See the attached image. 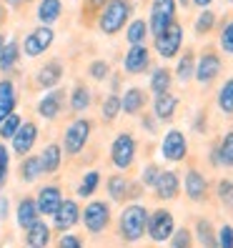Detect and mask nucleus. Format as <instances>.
<instances>
[{
	"label": "nucleus",
	"instance_id": "1",
	"mask_svg": "<svg viewBox=\"0 0 233 248\" xmlns=\"http://www.w3.org/2000/svg\"><path fill=\"white\" fill-rule=\"evenodd\" d=\"M133 18V3L130 0H108L103 5V10L98 13L95 28L103 35H118L123 28L128 25V20Z\"/></svg>",
	"mask_w": 233,
	"mask_h": 248
},
{
	"label": "nucleus",
	"instance_id": "2",
	"mask_svg": "<svg viewBox=\"0 0 233 248\" xmlns=\"http://www.w3.org/2000/svg\"><path fill=\"white\" fill-rule=\"evenodd\" d=\"M148 208L143 203H128L118 216V236L123 243H138L145 236L148 226Z\"/></svg>",
	"mask_w": 233,
	"mask_h": 248
},
{
	"label": "nucleus",
	"instance_id": "3",
	"mask_svg": "<svg viewBox=\"0 0 233 248\" xmlns=\"http://www.w3.org/2000/svg\"><path fill=\"white\" fill-rule=\"evenodd\" d=\"M91 136H93V121L91 118H73L68 125H65V130H63V151H65V155L68 158H78L83 151H85V145H88V140H91Z\"/></svg>",
	"mask_w": 233,
	"mask_h": 248
},
{
	"label": "nucleus",
	"instance_id": "4",
	"mask_svg": "<svg viewBox=\"0 0 233 248\" xmlns=\"http://www.w3.org/2000/svg\"><path fill=\"white\" fill-rule=\"evenodd\" d=\"M110 203L108 201H88L85 208H80V223L91 236H100L110 226Z\"/></svg>",
	"mask_w": 233,
	"mask_h": 248
},
{
	"label": "nucleus",
	"instance_id": "5",
	"mask_svg": "<svg viewBox=\"0 0 233 248\" xmlns=\"http://www.w3.org/2000/svg\"><path fill=\"white\" fill-rule=\"evenodd\" d=\"M136 153H138V143H136L133 133L123 130V133H118L113 138V143H110V163H113L115 170H128L136 160Z\"/></svg>",
	"mask_w": 233,
	"mask_h": 248
},
{
	"label": "nucleus",
	"instance_id": "6",
	"mask_svg": "<svg viewBox=\"0 0 233 248\" xmlns=\"http://www.w3.org/2000/svg\"><path fill=\"white\" fill-rule=\"evenodd\" d=\"M53 43H55V28L35 25L31 33H25V38L20 43V50L25 58H40L53 48Z\"/></svg>",
	"mask_w": 233,
	"mask_h": 248
},
{
	"label": "nucleus",
	"instance_id": "7",
	"mask_svg": "<svg viewBox=\"0 0 233 248\" xmlns=\"http://www.w3.org/2000/svg\"><path fill=\"white\" fill-rule=\"evenodd\" d=\"M178 3L176 0H151V13H148V28L151 38H158L168 31V25L176 23Z\"/></svg>",
	"mask_w": 233,
	"mask_h": 248
},
{
	"label": "nucleus",
	"instance_id": "8",
	"mask_svg": "<svg viewBox=\"0 0 233 248\" xmlns=\"http://www.w3.org/2000/svg\"><path fill=\"white\" fill-rule=\"evenodd\" d=\"M173 231H176V218L168 208H155L148 213V226H145V233L153 243H168Z\"/></svg>",
	"mask_w": 233,
	"mask_h": 248
},
{
	"label": "nucleus",
	"instance_id": "9",
	"mask_svg": "<svg viewBox=\"0 0 233 248\" xmlns=\"http://www.w3.org/2000/svg\"><path fill=\"white\" fill-rule=\"evenodd\" d=\"M181 48H183V25L178 20L173 25H168L166 33L153 38V50L158 53V58H163V61H173V58H178Z\"/></svg>",
	"mask_w": 233,
	"mask_h": 248
},
{
	"label": "nucleus",
	"instance_id": "10",
	"mask_svg": "<svg viewBox=\"0 0 233 248\" xmlns=\"http://www.w3.org/2000/svg\"><path fill=\"white\" fill-rule=\"evenodd\" d=\"M65 103H68V93L61 88V85H58V88H50V91H46V95H40V98H38L35 113L40 115L43 121L53 123V121L61 118V113H63Z\"/></svg>",
	"mask_w": 233,
	"mask_h": 248
},
{
	"label": "nucleus",
	"instance_id": "11",
	"mask_svg": "<svg viewBox=\"0 0 233 248\" xmlns=\"http://www.w3.org/2000/svg\"><path fill=\"white\" fill-rule=\"evenodd\" d=\"M221 70H223L221 55H218L216 50H203V53L198 55V61H196L193 80H196L198 85H211L218 76H221Z\"/></svg>",
	"mask_w": 233,
	"mask_h": 248
},
{
	"label": "nucleus",
	"instance_id": "12",
	"mask_svg": "<svg viewBox=\"0 0 233 248\" xmlns=\"http://www.w3.org/2000/svg\"><path fill=\"white\" fill-rule=\"evenodd\" d=\"M63 76H65V68L61 61H46L43 65L35 68L33 73V88L35 91H50V88H58L63 83Z\"/></svg>",
	"mask_w": 233,
	"mask_h": 248
},
{
	"label": "nucleus",
	"instance_id": "13",
	"mask_svg": "<svg viewBox=\"0 0 233 248\" xmlns=\"http://www.w3.org/2000/svg\"><path fill=\"white\" fill-rule=\"evenodd\" d=\"M161 155L168 160V163H181V160H186V155H188V138H186L183 130L171 128L168 133L163 136Z\"/></svg>",
	"mask_w": 233,
	"mask_h": 248
},
{
	"label": "nucleus",
	"instance_id": "14",
	"mask_svg": "<svg viewBox=\"0 0 233 248\" xmlns=\"http://www.w3.org/2000/svg\"><path fill=\"white\" fill-rule=\"evenodd\" d=\"M40 138V125L35 121H23V125L18 128V133L10 138V148L18 158H25L35 148V143Z\"/></svg>",
	"mask_w": 233,
	"mask_h": 248
},
{
	"label": "nucleus",
	"instance_id": "15",
	"mask_svg": "<svg viewBox=\"0 0 233 248\" xmlns=\"http://www.w3.org/2000/svg\"><path fill=\"white\" fill-rule=\"evenodd\" d=\"M50 218H53V228H55L58 233L73 231V228L80 223V206H78V201L63 198V203L58 206V211H55Z\"/></svg>",
	"mask_w": 233,
	"mask_h": 248
},
{
	"label": "nucleus",
	"instance_id": "16",
	"mask_svg": "<svg viewBox=\"0 0 233 248\" xmlns=\"http://www.w3.org/2000/svg\"><path fill=\"white\" fill-rule=\"evenodd\" d=\"M151 61L153 58L148 46H130L123 55V70L128 76H143L145 70H151Z\"/></svg>",
	"mask_w": 233,
	"mask_h": 248
},
{
	"label": "nucleus",
	"instance_id": "17",
	"mask_svg": "<svg viewBox=\"0 0 233 248\" xmlns=\"http://www.w3.org/2000/svg\"><path fill=\"white\" fill-rule=\"evenodd\" d=\"M63 188L55 186V183H48V186H40L38 193H35V203H38V211L40 216H53L58 211V206L63 203Z\"/></svg>",
	"mask_w": 233,
	"mask_h": 248
},
{
	"label": "nucleus",
	"instance_id": "18",
	"mask_svg": "<svg viewBox=\"0 0 233 248\" xmlns=\"http://www.w3.org/2000/svg\"><path fill=\"white\" fill-rule=\"evenodd\" d=\"M181 188H183V181L176 170H161V176H158V181L153 186V193L158 201H176Z\"/></svg>",
	"mask_w": 233,
	"mask_h": 248
},
{
	"label": "nucleus",
	"instance_id": "19",
	"mask_svg": "<svg viewBox=\"0 0 233 248\" xmlns=\"http://www.w3.org/2000/svg\"><path fill=\"white\" fill-rule=\"evenodd\" d=\"M183 188H186L188 201H193V203H203V201L208 198V178L203 176L198 168H188L186 170Z\"/></svg>",
	"mask_w": 233,
	"mask_h": 248
},
{
	"label": "nucleus",
	"instance_id": "20",
	"mask_svg": "<svg viewBox=\"0 0 233 248\" xmlns=\"http://www.w3.org/2000/svg\"><path fill=\"white\" fill-rule=\"evenodd\" d=\"M91 106H93V91L83 80H76V83H73V88H70V93H68V108H70V113L73 115H83Z\"/></svg>",
	"mask_w": 233,
	"mask_h": 248
},
{
	"label": "nucleus",
	"instance_id": "21",
	"mask_svg": "<svg viewBox=\"0 0 233 248\" xmlns=\"http://www.w3.org/2000/svg\"><path fill=\"white\" fill-rule=\"evenodd\" d=\"M176 110H178V95L161 93V95H153V118L158 123H171L176 118Z\"/></svg>",
	"mask_w": 233,
	"mask_h": 248
},
{
	"label": "nucleus",
	"instance_id": "22",
	"mask_svg": "<svg viewBox=\"0 0 233 248\" xmlns=\"http://www.w3.org/2000/svg\"><path fill=\"white\" fill-rule=\"evenodd\" d=\"M63 18V0H38L35 5V20L38 25H58Z\"/></svg>",
	"mask_w": 233,
	"mask_h": 248
},
{
	"label": "nucleus",
	"instance_id": "23",
	"mask_svg": "<svg viewBox=\"0 0 233 248\" xmlns=\"http://www.w3.org/2000/svg\"><path fill=\"white\" fill-rule=\"evenodd\" d=\"M121 106H123V113L125 115H140L148 106V93L138 85H130V88L121 95Z\"/></svg>",
	"mask_w": 233,
	"mask_h": 248
},
{
	"label": "nucleus",
	"instance_id": "24",
	"mask_svg": "<svg viewBox=\"0 0 233 248\" xmlns=\"http://www.w3.org/2000/svg\"><path fill=\"white\" fill-rule=\"evenodd\" d=\"M40 218V211H38V203H35V196H23L16 206V223L18 228H31L35 221Z\"/></svg>",
	"mask_w": 233,
	"mask_h": 248
},
{
	"label": "nucleus",
	"instance_id": "25",
	"mask_svg": "<svg viewBox=\"0 0 233 248\" xmlns=\"http://www.w3.org/2000/svg\"><path fill=\"white\" fill-rule=\"evenodd\" d=\"M18 176H20V183L25 186H33L38 183V178L46 176V170H43V163H40V153H28L23 160H20V166H18Z\"/></svg>",
	"mask_w": 233,
	"mask_h": 248
},
{
	"label": "nucleus",
	"instance_id": "26",
	"mask_svg": "<svg viewBox=\"0 0 233 248\" xmlns=\"http://www.w3.org/2000/svg\"><path fill=\"white\" fill-rule=\"evenodd\" d=\"M18 88L16 83H13L10 78H3L0 80V123H3L8 115L18 108Z\"/></svg>",
	"mask_w": 233,
	"mask_h": 248
},
{
	"label": "nucleus",
	"instance_id": "27",
	"mask_svg": "<svg viewBox=\"0 0 233 248\" xmlns=\"http://www.w3.org/2000/svg\"><path fill=\"white\" fill-rule=\"evenodd\" d=\"M63 158H65V151L61 143H48L46 148L40 151V163H43V170L46 173H58L63 168Z\"/></svg>",
	"mask_w": 233,
	"mask_h": 248
},
{
	"label": "nucleus",
	"instance_id": "28",
	"mask_svg": "<svg viewBox=\"0 0 233 248\" xmlns=\"http://www.w3.org/2000/svg\"><path fill=\"white\" fill-rule=\"evenodd\" d=\"M50 238H53L50 226L43 218H38L31 228H25V246H31V248H48Z\"/></svg>",
	"mask_w": 233,
	"mask_h": 248
},
{
	"label": "nucleus",
	"instance_id": "29",
	"mask_svg": "<svg viewBox=\"0 0 233 248\" xmlns=\"http://www.w3.org/2000/svg\"><path fill=\"white\" fill-rule=\"evenodd\" d=\"M123 31H125L128 46H145V40L151 38V28H148V20L145 18H130Z\"/></svg>",
	"mask_w": 233,
	"mask_h": 248
},
{
	"label": "nucleus",
	"instance_id": "30",
	"mask_svg": "<svg viewBox=\"0 0 233 248\" xmlns=\"http://www.w3.org/2000/svg\"><path fill=\"white\" fill-rule=\"evenodd\" d=\"M20 55H23L20 43H18V40H5L3 50H0V73H3V76H8V73L16 70L18 63H20Z\"/></svg>",
	"mask_w": 233,
	"mask_h": 248
},
{
	"label": "nucleus",
	"instance_id": "31",
	"mask_svg": "<svg viewBox=\"0 0 233 248\" xmlns=\"http://www.w3.org/2000/svg\"><path fill=\"white\" fill-rule=\"evenodd\" d=\"M173 70L168 65H158L151 70V80H148V88L153 95H161V93H168L171 85H173Z\"/></svg>",
	"mask_w": 233,
	"mask_h": 248
},
{
	"label": "nucleus",
	"instance_id": "32",
	"mask_svg": "<svg viewBox=\"0 0 233 248\" xmlns=\"http://www.w3.org/2000/svg\"><path fill=\"white\" fill-rule=\"evenodd\" d=\"M106 191H108V198L115 201V203H123L128 201V193H130V181L123 176V173H113L106 181Z\"/></svg>",
	"mask_w": 233,
	"mask_h": 248
},
{
	"label": "nucleus",
	"instance_id": "33",
	"mask_svg": "<svg viewBox=\"0 0 233 248\" xmlns=\"http://www.w3.org/2000/svg\"><path fill=\"white\" fill-rule=\"evenodd\" d=\"M193 73H196V55H193V50H186L183 55H178V63H176V70H173V78L186 85V83L193 80Z\"/></svg>",
	"mask_w": 233,
	"mask_h": 248
},
{
	"label": "nucleus",
	"instance_id": "34",
	"mask_svg": "<svg viewBox=\"0 0 233 248\" xmlns=\"http://www.w3.org/2000/svg\"><path fill=\"white\" fill-rule=\"evenodd\" d=\"M123 113V106H121V95L118 93H108L103 98V103H100V121L106 125L115 123L118 121V115Z\"/></svg>",
	"mask_w": 233,
	"mask_h": 248
},
{
	"label": "nucleus",
	"instance_id": "35",
	"mask_svg": "<svg viewBox=\"0 0 233 248\" xmlns=\"http://www.w3.org/2000/svg\"><path fill=\"white\" fill-rule=\"evenodd\" d=\"M201 248H218V241H216V228L208 218H198L196 221V236Z\"/></svg>",
	"mask_w": 233,
	"mask_h": 248
},
{
	"label": "nucleus",
	"instance_id": "36",
	"mask_svg": "<svg viewBox=\"0 0 233 248\" xmlns=\"http://www.w3.org/2000/svg\"><path fill=\"white\" fill-rule=\"evenodd\" d=\"M100 170H88V173H83V178L76 188V196L78 198H93L95 191H98V186H100Z\"/></svg>",
	"mask_w": 233,
	"mask_h": 248
},
{
	"label": "nucleus",
	"instance_id": "37",
	"mask_svg": "<svg viewBox=\"0 0 233 248\" xmlns=\"http://www.w3.org/2000/svg\"><path fill=\"white\" fill-rule=\"evenodd\" d=\"M216 106L223 115H233V76L218 88V95H216Z\"/></svg>",
	"mask_w": 233,
	"mask_h": 248
},
{
	"label": "nucleus",
	"instance_id": "38",
	"mask_svg": "<svg viewBox=\"0 0 233 248\" xmlns=\"http://www.w3.org/2000/svg\"><path fill=\"white\" fill-rule=\"evenodd\" d=\"M216 148H218V163L223 168H233V130H228Z\"/></svg>",
	"mask_w": 233,
	"mask_h": 248
},
{
	"label": "nucleus",
	"instance_id": "39",
	"mask_svg": "<svg viewBox=\"0 0 233 248\" xmlns=\"http://www.w3.org/2000/svg\"><path fill=\"white\" fill-rule=\"evenodd\" d=\"M216 20H218V16L213 10H208V8H203L201 13H198V18H196V23H193V31H196V35H208L213 28H216Z\"/></svg>",
	"mask_w": 233,
	"mask_h": 248
},
{
	"label": "nucleus",
	"instance_id": "40",
	"mask_svg": "<svg viewBox=\"0 0 233 248\" xmlns=\"http://www.w3.org/2000/svg\"><path fill=\"white\" fill-rule=\"evenodd\" d=\"M88 78L91 80H95V83H106L108 78H110V63L108 61H103V58H95V61H91L88 63Z\"/></svg>",
	"mask_w": 233,
	"mask_h": 248
},
{
	"label": "nucleus",
	"instance_id": "41",
	"mask_svg": "<svg viewBox=\"0 0 233 248\" xmlns=\"http://www.w3.org/2000/svg\"><path fill=\"white\" fill-rule=\"evenodd\" d=\"M23 125V115L18 113V110H13L10 115H8V118L3 121V123H0V140H10L13 136H16L18 133V128Z\"/></svg>",
	"mask_w": 233,
	"mask_h": 248
},
{
	"label": "nucleus",
	"instance_id": "42",
	"mask_svg": "<svg viewBox=\"0 0 233 248\" xmlns=\"http://www.w3.org/2000/svg\"><path fill=\"white\" fill-rule=\"evenodd\" d=\"M193 233H191V228H186V226H181V228H176L173 231V236H171V248H191L193 246Z\"/></svg>",
	"mask_w": 233,
	"mask_h": 248
},
{
	"label": "nucleus",
	"instance_id": "43",
	"mask_svg": "<svg viewBox=\"0 0 233 248\" xmlns=\"http://www.w3.org/2000/svg\"><path fill=\"white\" fill-rule=\"evenodd\" d=\"M218 46L226 55H233V18L223 23L221 33H218Z\"/></svg>",
	"mask_w": 233,
	"mask_h": 248
},
{
	"label": "nucleus",
	"instance_id": "44",
	"mask_svg": "<svg viewBox=\"0 0 233 248\" xmlns=\"http://www.w3.org/2000/svg\"><path fill=\"white\" fill-rule=\"evenodd\" d=\"M161 170H163V168L158 166V163H148V166L140 170V186H143V188H151V191H153V186H155L158 176H161Z\"/></svg>",
	"mask_w": 233,
	"mask_h": 248
},
{
	"label": "nucleus",
	"instance_id": "45",
	"mask_svg": "<svg viewBox=\"0 0 233 248\" xmlns=\"http://www.w3.org/2000/svg\"><path fill=\"white\" fill-rule=\"evenodd\" d=\"M58 248H85V241L73 231H65L61 238H58Z\"/></svg>",
	"mask_w": 233,
	"mask_h": 248
},
{
	"label": "nucleus",
	"instance_id": "46",
	"mask_svg": "<svg viewBox=\"0 0 233 248\" xmlns=\"http://www.w3.org/2000/svg\"><path fill=\"white\" fill-rule=\"evenodd\" d=\"M216 241H218V248H233V226L223 223L216 231Z\"/></svg>",
	"mask_w": 233,
	"mask_h": 248
},
{
	"label": "nucleus",
	"instance_id": "47",
	"mask_svg": "<svg viewBox=\"0 0 233 248\" xmlns=\"http://www.w3.org/2000/svg\"><path fill=\"white\" fill-rule=\"evenodd\" d=\"M8 170H10V151H8V145L0 140V188L5 186Z\"/></svg>",
	"mask_w": 233,
	"mask_h": 248
},
{
	"label": "nucleus",
	"instance_id": "48",
	"mask_svg": "<svg viewBox=\"0 0 233 248\" xmlns=\"http://www.w3.org/2000/svg\"><path fill=\"white\" fill-rule=\"evenodd\" d=\"M108 0H83V18H98V13L103 10V5Z\"/></svg>",
	"mask_w": 233,
	"mask_h": 248
},
{
	"label": "nucleus",
	"instance_id": "49",
	"mask_svg": "<svg viewBox=\"0 0 233 248\" xmlns=\"http://www.w3.org/2000/svg\"><path fill=\"white\" fill-rule=\"evenodd\" d=\"M218 198H221V203L231 206V203H233V181L223 178L221 183H218Z\"/></svg>",
	"mask_w": 233,
	"mask_h": 248
},
{
	"label": "nucleus",
	"instance_id": "50",
	"mask_svg": "<svg viewBox=\"0 0 233 248\" xmlns=\"http://www.w3.org/2000/svg\"><path fill=\"white\" fill-rule=\"evenodd\" d=\"M140 125H143V130H148L151 136L158 133V121L153 118V115H140Z\"/></svg>",
	"mask_w": 233,
	"mask_h": 248
},
{
	"label": "nucleus",
	"instance_id": "51",
	"mask_svg": "<svg viewBox=\"0 0 233 248\" xmlns=\"http://www.w3.org/2000/svg\"><path fill=\"white\" fill-rule=\"evenodd\" d=\"M8 218V198L0 196V221H5Z\"/></svg>",
	"mask_w": 233,
	"mask_h": 248
},
{
	"label": "nucleus",
	"instance_id": "52",
	"mask_svg": "<svg viewBox=\"0 0 233 248\" xmlns=\"http://www.w3.org/2000/svg\"><path fill=\"white\" fill-rule=\"evenodd\" d=\"M211 3H213V0H191V5H196V8H211Z\"/></svg>",
	"mask_w": 233,
	"mask_h": 248
},
{
	"label": "nucleus",
	"instance_id": "53",
	"mask_svg": "<svg viewBox=\"0 0 233 248\" xmlns=\"http://www.w3.org/2000/svg\"><path fill=\"white\" fill-rule=\"evenodd\" d=\"M3 5H8V8H20V5H25V0H3Z\"/></svg>",
	"mask_w": 233,
	"mask_h": 248
},
{
	"label": "nucleus",
	"instance_id": "54",
	"mask_svg": "<svg viewBox=\"0 0 233 248\" xmlns=\"http://www.w3.org/2000/svg\"><path fill=\"white\" fill-rule=\"evenodd\" d=\"M3 23H5V5L0 3V25H3Z\"/></svg>",
	"mask_w": 233,
	"mask_h": 248
},
{
	"label": "nucleus",
	"instance_id": "55",
	"mask_svg": "<svg viewBox=\"0 0 233 248\" xmlns=\"http://www.w3.org/2000/svg\"><path fill=\"white\" fill-rule=\"evenodd\" d=\"M176 3H178L181 8H191V0H176Z\"/></svg>",
	"mask_w": 233,
	"mask_h": 248
},
{
	"label": "nucleus",
	"instance_id": "56",
	"mask_svg": "<svg viewBox=\"0 0 233 248\" xmlns=\"http://www.w3.org/2000/svg\"><path fill=\"white\" fill-rule=\"evenodd\" d=\"M5 40H8V38H5V33H0V50H3V46H5Z\"/></svg>",
	"mask_w": 233,
	"mask_h": 248
},
{
	"label": "nucleus",
	"instance_id": "57",
	"mask_svg": "<svg viewBox=\"0 0 233 248\" xmlns=\"http://www.w3.org/2000/svg\"><path fill=\"white\" fill-rule=\"evenodd\" d=\"M25 3H38V0H25Z\"/></svg>",
	"mask_w": 233,
	"mask_h": 248
},
{
	"label": "nucleus",
	"instance_id": "58",
	"mask_svg": "<svg viewBox=\"0 0 233 248\" xmlns=\"http://www.w3.org/2000/svg\"><path fill=\"white\" fill-rule=\"evenodd\" d=\"M228 3H233V0H228Z\"/></svg>",
	"mask_w": 233,
	"mask_h": 248
},
{
	"label": "nucleus",
	"instance_id": "59",
	"mask_svg": "<svg viewBox=\"0 0 233 248\" xmlns=\"http://www.w3.org/2000/svg\"><path fill=\"white\" fill-rule=\"evenodd\" d=\"M28 248H31V246H28Z\"/></svg>",
	"mask_w": 233,
	"mask_h": 248
}]
</instances>
